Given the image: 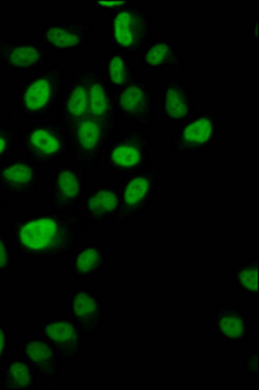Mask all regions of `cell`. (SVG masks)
<instances>
[{
    "instance_id": "obj_1",
    "label": "cell",
    "mask_w": 259,
    "mask_h": 390,
    "mask_svg": "<svg viewBox=\"0 0 259 390\" xmlns=\"http://www.w3.org/2000/svg\"><path fill=\"white\" fill-rule=\"evenodd\" d=\"M63 227L50 219H42L25 224L20 232L22 243L27 247L43 249L63 244L67 234Z\"/></svg>"
},
{
    "instance_id": "obj_2",
    "label": "cell",
    "mask_w": 259,
    "mask_h": 390,
    "mask_svg": "<svg viewBox=\"0 0 259 390\" xmlns=\"http://www.w3.org/2000/svg\"><path fill=\"white\" fill-rule=\"evenodd\" d=\"M49 79L43 75L33 76L24 86L21 94V105L24 110L34 112L43 109L51 94Z\"/></svg>"
},
{
    "instance_id": "obj_3",
    "label": "cell",
    "mask_w": 259,
    "mask_h": 390,
    "mask_svg": "<svg viewBox=\"0 0 259 390\" xmlns=\"http://www.w3.org/2000/svg\"><path fill=\"white\" fill-rule=\"evenodd\" d=\"M27 145L33 153L44 158L51 157L61 149L58 135L53 129L41 127L34 129L28 136Z\"/></svg>"
},
{
    "instance_id": "obj_4",
    "label": "cell",
    "mask_w": 259,
    "mask_h": 390,
    "mask_svg": "<svg viewBox=\"0 0 259 390\" xmlns=\"http://www.w3.org/2000/svg\"><path fill=\"white\" fill-rule=\"evenodd\" d=\"M0 54L8 65L17 68H26L34 64L39 59V52L35 46L28 44H5Z\"/></svg>"
},
{
    "instance_id": "obj_5",
    "label": "cell",
    "mask_w": 259,
    "mask_h": 390,
    "mask_svg": "<svg viewBox=\"0 0 259 390\" xmlns=\"http://www.w3.org/2000/svg\"><path fill=\"white\" fill-rule=\"evenodd\" d=\"M80 186L76 175L68 170L61 171L55 180L54 198L60 205H65L78 195Z\"/></svg>"
},
{
    "instance_id": "obj_6",
    "label": "cell",
    "mask_w": 259,
    "mask_h": 390,
    "mask_svg": "<svg viewBox=\"0 0 259 390\" xmlns=\"http://www.w3.org/2000/svg\"><path fill=\"white\" fill-rule=\"evenodd\" d=\"M165 106L167 113L172 117L184 116L187 110V101L185 90L178 83L168 86L165 96Z\"/></svg>"
},
{
    "instance_id": "obj_7",
    "label": "cell",
    "mask_w": 259,
    "mask_h": 390,
    "mask_svg": "<svg viewBox=\"0 0 259 390\" xmlns=\"http://www.w3.org/2000/svg\"><path fill=\"white\" fill-rule=\"evenodd\" d=\"M100 135V129L98 123L93 120H86L81 122L77 128L76 141L83 151H90L98 144Z\"/></svg>"
},
{
    "instance_id": "obj_8",
    "label": "cell",
    "mask_w": 259,
    "mask_h": 390,
    "mask_svg": "<svg viewBox=\"0 0 259 390\" xmlns=\"http://www.w3.org/2000/svg\"><path fill=\"white\" fill-rule=\"evenodd\" d=\"M117 198L110 191H102L94 194L89 198L88 207L95 216H102L112 211L117 204Z\"/></svg>"
},
{
    "instance_id": "obj_9",
    "label": "cell",
    "mask_w": 259,
    "mask_h": 390,
    "mask_svg": "<svg viewBox=\"0 0 259 390\" xmlns=\"http://www.w3.org/2000/svg\"><path fill=\"white\" fill-rule=\"evenodd\" d=\"M25 354L32 364L40 369H45L51 365L53 354L49 346L39 340H32L25 347Z\"/></svg>"
},
{
    "instance_id": "obj_10",
    "label": "cell",
    "mask_w": 259,
    "mask_h": 390,
    "mask_svg": "<svg viewBox=\"0 0 259 390\" xmlns=\"http://www.w3.org/2000/svg\"><path fill=\"white\" fill-rule=\"evenodd\" d=\"M1 178L9 186L23 187L32 181L33 171L28 165L17 164L5 168L1 173Z\"/></svg>"
},
{
    "instance_id": "obj_11",
    "label": "cell",
    "mask_w": 259,
    "mask_h": 390,
    "mask_svg": "<svg viewBox=\"0 0 259 390\" xmlns=\"http://www.w3.org/2000/svg\"><path fill=\"white\" fill-rule=\"evenodd\" d=\"M46 38L52 45L63 48L75 46L79 41L78 34L75 31L60 26L47 29Z\"/></svg>"
},
{
    "instance_id": "obj_12",
    "label": "cell",
    "mask_w": 259,
    "mask_h": 390,
    "mask_svg": "<svg viewBox=\"0 0 259 390\" xmlns=\"http://www.w3.org/2000/svg\"><path fill=\"white\" fill-rule=\"evenodd\" d=\"M133 19L127 12L119 13L114 20V32L117 41L127 46L133 41Z\"/></svg>"
},
{
    "instance_id": "obj_13",
    "label": "cell",
    "mask_w": 259,
    "mask_h": 390,
    "mask_svg": "<svg viewBox=\"0 0 259 390\" xmlns=\"http://www.w3.org/2000/svg\"><path fill=\"white\" fill-rule=\"evenodd\" d=\"M45 332L48 338L58 343H69L75 336L73 326L65 321L50 323L46 326Z\"/></svg>"
},
{
    "instance_id": "obj_14",
    "label": "cell",
    "mask_w": 259,
    "mask_h": 390,
    "mask_svg": "<svg viewBox=\"0 0 259 390\" xmlns=\"http://www.w3.org/2000/svg\"><path fill=\"white\" fill-rule=\"evenodd\" d=\"M148 182L142 177L133 179L127 184L124 193V204L131 208L138 204L144 197L148 190Z\"/></svg>"
},
{
    "instance_id": "obj_15",
    "label": "cell",
    "mask_w": 259,
    "mask_h": 390,
    "mask_svg": "<svg viewBox=\"0 0 259 390\" xmlns=\"http://www.w3.org/2000/svg\"><path fill=\"white\" fill-rule=\"evenodd\" d=\"M7 378L12 387L23 388L29 384L31 376L28 367L25 363L16 362L10 365Z\"/></svg>"
},
{
    "instance_id": "obj_16",
    "label": "cell",
    "mask_w": 259,
    "mask_h": 390,
    "mask_svg": "<svg viewBox=\"0 0 259 390\" xmlns=\"http://www.w3.org/2000/svg\"><path fill=\"white\" fill-rule=\"evenodd\" d=\"M73 311L81 319L89 318L93 317L97 312L96 304L88 294L79 292L73 298Z\"/></svg>"
},
{
    "instance_id": "obj_17",
    "label": "cell",
    "mask_w": 259,
    "mask_h": 390,
    "mask_svg": "<svg viewBox=\"0 0 259 390\" xmlns=\"http://www.w3.org/2000/svg\"><path fill=\"white\" fill-rule=\"evenodd\" d=\"M211 128V123L208 120L200 119L188 126L184 132V136L188 141L201 143L209 138Z\"/></svg>"
},
{
    "instance_id": "obj_18",
    "label": "cell",
    "mask_w": 259,
    "mask_h": 390,
    "mask_svg": "<svg viewBox=\"0 0 259 390\" xmlns=\"http://www.w3.org/2000/svg\"><path fill=\"white\" fill-rule=\"evenodd\" d=\"M140 159L139 151L132 146L121 145L117 147L112 154V161L122 166H131L136 165Z\"/></svg>"
},
{
    "instance_id": "obj_19",
    "label": "cell",
    "mask_w": 259,
    "mask_h": 390,
    "mask_svg": "<svg viewBox=\"0 0 259 390\" xmlns=\"http://www.w3.org/2000/svg\"><path fill=\"white\" fill-rule=\"evenodd\" d=\"M87 104L86 91L83 87L78 86L73 90L69 98L67 109L72 116L78 117L85 112Z\"/></svg>"
},
{
    "instance_id": "obj_20",
    "label": "cell",
    "mask_w": 259,
    "mask_h": 390,
    "mask_svg": "<svg viewBox=\"0 0 259 390\" xmlns=\"http://www.w3.org/2000/svg\"><path fill=\"white\" fill-rule=\"evenodd\" d=\"M100 257L99 252L97 249L90 248L85 249L77 257L76 269L81 273L91 272L98 266Z\"/></svg>"
},
{
    "instance_id": "obj_21",
    "label": "cell",
    "mask_w": 259,
    "mask_h": 390,
    "mask_svg": "<svg viewBox=\"0 0 259 390\" xmlns=\"http://www.w3.org/2000/svg\"><path fill=\"white\" fill-rule=\"evenodd\" d=\"M143 99V94L141 90L137 86H131L122 93L120 103L124 110L133 112L139 108L142 103Z\"/></svg>"
},
{
    "instance_id": "obj_22",
    "label": "cell",
    "mask_w": 259,
    "mask_h": 390,
    "mask_svg": "<svg viewBox=\"0 0 259 390\" xmlns=\"http://www.w3.org/2000/svg\"><path fill=\"white\" fill-rule=\"evenodd\" d=\"M220 327L222 332L231 338L239 337L244 330L241 319L235 315L227 314L220 320Z\"/></svg>"
},
{
    "instance_id": "obj_23",
    "label": "cell",
    "mask_w": 259,
    "mask_h": 390,
    "mask_svg": "<svg viewBox=\"0 0 259 390\" xmlns=\"http://www.w3.org/2000/svg\"><path fill=\"white\" fill-rule=\"evenodd\" d=\"M90 103L92 113L98 116L104 113L106 109L107 103L105 93L102 86L95 84L90 90Z\"/></svg>"
},
{
    "instance_id": "obj_24",
    "label": "cell",
    "mask_w": 259,
    "mask_h": 390,
    "mask_svg": "<svg viewBox=\"0 0 259 390\" xmlns=\"http://www.w3.org/2000/svg\"><path fill=\"white\" fill-rule=\"evenodd\" d=\"M168 47L164 44H158L153 47L146 55V60L151 65L161 64L167 58Z\"/></svg>"
},
{
    "instance_id": "obj_25",
    "label": "cell",
    "mask_w": 259,
    "mask_h": 390,
    "mask_svg": "<svg viewBox=\"0 0 259 390\" xmlns=\"http://www.w3.org/2000/svg\"><path fill=\"white\" fill-rule=\"evenodd\" d=\"M109 74L112 81L115 83H120L124 77V66L122 61L118 57L111 60L109 66Z\"/></svg>"
},
{
    "instance_id": "obj_26",
    "label": "cell",
    "mask_w": 259,
    "mask_h": 390,
    "mask_svg": "<svg viewBox=\"0 0 259 390\" xmlns=\"http://www.w3.org/2000/svg\"><path fill=\"white\" fill-rule=\"evenodd\" d=\"M240 280L247 289L255 291L257 288V272L255 270H245L241 273Z\"/></svg>"
},
{
    "instance_id": "obj_27",
    "label": "cell",
    "mask_w": 259,
    "mask_h": 390,
    "mask_svg": "<svg viewBox=\"0 0 259 390\" xmlns=\"http://www.w3.org/2000/svg\"><path fill=\"white\" fill-rule=\"evenodd\" d=\"M7 261V255L6 248L0 241V268L4 267Z\"/></svg>"
},
{
    "instance_id": "obj_28",
    "label": "cell",
    "mask_w": 259,
    "mask_h": 390,
    "mask_svg": "<svg viewBox=\"0 0 259 390\" xmlns=\"http://www.w3.org/2000/svg\"><path fill=\"white\" fill-rule=\"evenodd\" d=\"M98 4L104 7H115L122 5L124 2L123 1H100L97 2Z\"/></svg>"
},
{
    "instance_id": "obj_29",
    "label": "cell",
    "mask_w": 259,
    "mask_h": 390,
    "mask_svg": "<svg viewBox=\"0 0 259 390\" xmlns=\"http://www.w3.org/2000/svg\"><path fill=\"white\" fill-rule=\"evenodd\" d=\"M7 139L4 136L0 134V153H2L7 146Z\"/></svg>"
},
{
    "instance_id": "obj_30",
    "label": "cell",
    "mask_w": 259,
    "mask_h": 390,
    "mask_svg": "<svg viewBox=\"0 0 259 390\" xmlns=\"http://www.w3.org/2000/svg\"><path fill=\"white\" fill-rule=\"evenodd\" d=\"M4 331L1 327H0V357L2 356L3 349L4 346Z\"/></svg>"
}]
</instances>
